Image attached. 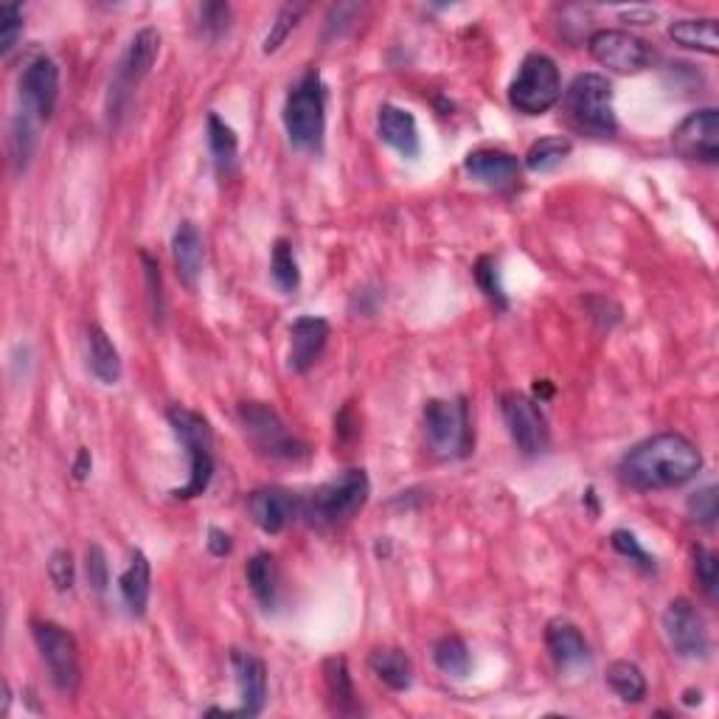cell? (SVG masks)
<instances>
[{
    "label": "cell",
    "mask_w": 719,
    "mask_h": 719,
    "mask_svg": "<svg viewBox=\"0 0 719 719\" xmlns=\"http://www.w3.org/2000/svg\"><path fill=\"white\" fill-rule=\"evenodd\" d=\"M88 473H90V453L82 447V449H79L77 464H73V475H77L79 480H84V478H88Z\"/></svg>",
    "instance_id": "46"
},
{
    "label": "cell",
    "mask_w": 719,
    "mask_h": 719,
    "mask_svg": "<svg viewBox=\"0 0 719 719\" xmlns=\"http://www.w3.org/2000/svg\"><path fill=\"white\" fill-rule=\"evenodd\" d=\"M330 343V324L315 315H304L290 326V368L295 374L310 372Z\"/></svg>",
    "instance_id": "18"
},
{
    "label": "cell",
    "mask_w": 719,
    "mask_h": 719,
    "mask_svg": "<svg viewBox=\"0 0 719 719\" xmlns=\"http://www.w3.org/2000/svg\"><path fill=\"white\" fill-rule=\"evenodd\" d=\"M88 368L104 385H115L121 379V354L102 326L88 330Z\"/></svg>",
    "instance_id": "25"
},
{
    "label": "cell",
    "mask_w": 719,
    "mask_h": 719,
    "mask_svg": "<svg viewBox=\"0 0 719 719\" xmlns=\"http://www.w3.org/2000/svg\"><path fill=\"white\" fill-rule=\"evenodd\" d=\"M473 273H475V282H478V287L484 290L486 298L498 306V310H506V306H509V298H506V290H504V284H500V273H498V264H495V259L480 256L478 262H475Z\"/></svg>",
    "instance_id": "36"
},
{
    "label": "cell",
    "mask_w": 719,
    "mask_h": 719,
    "mask_svg": "<svg viewBox=\"0 0 719 719\" xmlns=\"http://www.w3.org/2000/svg\"><path fill=\"white\" fill-rule=\"evenodd\" d=\"M161 31L146 26V29L135 31V37L130 40V49L121 57L119 73H115L113 93H110V113H119L124 108V99H130V93L139 88L141 79H146V73L152 71V65L158 62L161 54Z\"/></svg>",
    "instance_id": "12"
},
{
    "label": "cell",
    "mask_w": 719,
    "mask_h": 719,
    "mask_svg": "<svg viewBox=\"0 0 719 719\" xmlns=\"http://www.w3.org/2000/svg\"><path fill=\"white\" fill-rule=\"evenodd\" d=\"M270 276L276 282V287L282 293H295L301 284L298 262H295L293 245L287 240H276L273 245V259H270Z\"/></svg>",
    "instance_id": "33"
},
{
    "label": "cell",
    "mask_w": 719,
    "mask_h": 719,
    "mask_svg": "<svg viewBox=\"0 0 719 719\" xmlns=\"http://www.w3.org/2000/svg\"><path fill=\"white\" fill-rule=\"evenodd\" d=\"M425 419L427 447L438 458H464L473 449V419H469V405L464 396L458 399H431L422 411Z\"/></svg>",
    "instance_id": "5"
},
{
    "label": "cell",
    "mask_w": 719,
    "mask_h": 719,
    "mask_svg": "<svg viewBox=\"0 0 719 719\" xmlns=\"http://www.w3.org/2000/svg\"><path fill=\"white\" fill-rule=\"evenodd\" d=\"M504 419L512 442L523 456H539L548 447V422L534 399L523 394H506Z\"/></svg>",
    "instance_id": "14"
},
{
    "label": "cell",
    "mask_w": 719,
    "mask_h": 719,
    "mask_svg": "<svg viewBox=\"0 0 719 719\" xmlns=\"http://www.w3.org/2000/svg\"><path fill=\"white\" fill-rule=\"evenodd\" d=\"M247 512L264 534H282L298 515V500L287 489L264 486L247 498Z\"/></svg>",
    "instance_id": "17"
},
{
    "label": "cell",
    "mask_w": 719,
    "mask_h": 719,
    "mask_svg": "<svg viewBox=\"0 0 719 719\" xmlns=\"http://www.w3.org/2000/svg\"><path fill=\"white\" fill-rule=\"evenodd\" d=\"M565 115L576 130L610 139L616 135L618 121L612 110V84L601 73H579L565 93Z\"/></svg>",
    "instance_id": "4"
},
{
    "label": "cell",
    "mask_w": 719,
    "mask_h": 719,
    "mask_svg": "<svg viewBox=\"0 0 719 719\" xmlns=\"http://www.w3.org/2000/svg\"><path fill=\"white\" fill-rule=\"evenodd\" d=\"M284 126L290 144L298 150H318L326 130V93L315 71L306 73L284 102Z\"/></svg>",
    "instance_id": "6"
},
{
    "label": "cell",
    "mask_w": 719,
    "mask_h": 719,
    "mask_svg": "<svg viewBox=\"0 0 719 719\" xmlns=\"http://www.w3.org/2000/svg\"><path fill=\"white\" fill-rule=\"evenodd\" d=\"M31 636L40 649L42 664L49 666V675L62 695H73L82 683V666L79 649L65 627L54 621H31Z\"/></svg>",
    "instance_id": "9"
},
{
    "label": "cell",
    "mask_w": 719,
    "mask_h": 719,
    "mask_svg": "<svg viewBox=\"0 0 719 719\" xmlns=\"http://www.w3.org/2000/svg\"><path fill=\"white\" fill-rule=\"evenodd\" d=\"M689 515H691V520L697 523V526L711 528L713 523H717V515H719L717 486L708 484V486H702V489H697L695 495H691V498H689Z\"/></svg>",
    "instance_id": "37"
},
{
    "label": "cell",
    "mask_w": 719,
    "mask_h": 719,
    "mask_svg": "<svg viewBox=\"0 0 719 719\" xmlns=\"http://www.w3.org/2000/svg\"><path fill=\"white\" fill-rule=\"evenodd\" d=\"M84 568H88L90 588L97 590V594H104L110 585V568H108V557H104L102 548L99 546L88 548V563H84Z\"/></svg>",
    "instance_id": "43"
},
{
    "label": "cell",
    "mask_w": 719,
    "mask_h": 719,
    "mask_svg": "<svg viewBox=\"0 0 719 719\" xmlns=\"http://www.w3.org/2000/svg\"><path fill=\"white\" fill-rule=\"evenodd\" d=\"M324 683L326 691H330V700L335 706L337 713L343 717H352V713H360L357 706V691H354L352 675H348L346 658H330L324 664Z\"/></svg>",
    "instance_id": "28"
},
{
    "label": "cell",
    "mask_w": 719,
    "mask_h": 719,
    "mask_svg": "<svg viewBox=\"0 0 719 719\" xmlns=\"http://www.w3.org/2000/svg\"><path fill=\"white\" fill-rule=\"evenodd\" d=\"M236 416H240L245 436L251 438V444L262 456L282 458V462H301V458L310 456V447L264 402H242Z\"/></svg>",
    "instance_id": "7"
},
{
    "label": "cell",
    "mask_w": 719,
    "mask_h": 719,
    "mask_svg": "<svg viewBox=\"0 0 719 719\" xmlns=\"http://www.w3.org/2000/svg\"><path fill=\"white\" fill-rule=\"evenodd\" d=\"M546 647L559 669H579V666L590 664V647L581 636V629L565 618H557L546 627Z\"/></svg>",
    "instance_id": "21"
},
{
    "label": "cell",
    "mask_w": 719,
    "mask_h": 719,
    "mask_svg": "<svg viewBox=\"0 0 719 719\" xmlns=\"http://www.w3.org/2000/svg\"><path fill=\"white\" fill-rule=\"evenodd\" d=\"M304 12H306L304 3H287V7L279 9L276 20L270 23L267 37H264V45H262L264 54H276V51L282 49L284 42H287V37L293 34L295 26H298V20L304 18Z\"/></svg>",
    "instance_id": "35"
},
{
    "label": "cell",
    "mask_w": 719,
    "mask_h": 719,
    "mask_svg": "<svg viewBox=\"0 0 719 719\" xmlns=\"http://www.w3.org/2000/svg\"><path fill=\"white\" fill-rule=\"evenodd\" d=\"M166 419L172 425V433L178 436L180 447L186 449L189 456V480L172 489V495L178 500L200 498L211 486V478H214V433H211V425L198 411H189L183 405L169 408Z\"/></svg>",
    "instance_id": "2"
},
{
    "label": "cell",
    "mask_w": 719,
    "mask_h": 719,
    "mask_svg": "<svg viewBox=\"0 0 719 719\" xmlns=\"http://www.w3.org/2000/svg\"><path fill=\"white\" fill-rule=\"evenodd\" d=\"M610 546L616 548L621 557H627L629 563H636L638 568L647 570V574H652L655 570V559L649 557L647 551H644V546L638 543V537L632 531H624V528H618V531L610 534Z\"/></svg>",
    "instance_id": "38"
},
{
    "label": "cell",
    "mask_w": 719,
    "mask_h": 719,
    "mask_svg": "<svg viewBox=\"0 0 719 719\" xmlns=\"http://www.w3.org/2000/svg\"><path fill=\"white\" fill-rule=\"evenodd\" d=\"M664 632L669 641L671 652L683 660H702L708 658L711 638H708L706 618L700 616L689 599H675L664 610Z\"/></svg>",
    "instance_id": "11"
},
{
    "label": "cell",
    "mask_w": 719,
    "mask_h": 719,
    "mask_svg": "<svg viewBox=\"0 0 719 719\" xmlns=\"http://www.w3.org/2000/svg\"><path fill=\"white\" fill-rule=\"evenodd\" d=\"M686 702H700V691H686Z\"/></svg>",
    "instance_id": "47"
},
{
    "label": "cell",
    "mask_w": 719,
    "mask_h": 719,
    "mask_svg": "<svg viewBox=\"0 0 719 719\" xmlns=\"http://www.w3.org/2000/svg\"><path fill=\"white\" fill-rule=\"evenodd\" d=\"M231 26V7L229 3H205L200 9V29L205 31V37L216 40L229 31Z\"/></svg>",
    "instance_id": "41"
},
{
    "label": "cell",
    "mask_w": 719,
    "mask_h": 719,
    "mask_svg": "<svg viewBox=\"0 0 719 719\" xmlns=\"http://www.w3.org/2000/svg\"><path fill=\"white\" fill-rule=\"evenodd\" d=\"M379 139L399 152L402 158H419L422 141H419V126L411 110L396 108V104H383L377 119Z\"/></svg>",
    "instance_id": "20"
},
{
    "label": "cell",
    "mask_w": 719,
    "mask_h": 719,
    "mask_svg": "<svg viewBox=\"0 0 719 719\" xmlns=\"http://www.w3.org/2000/svg\"><path fill=\"white\" fill-rule=\"evenodd\" d=\"M49 576H51V585H54L57 590H62V594L73 588V579H77V568H73L71 551L60 548V551L51 554Z\"/></svg>",
    "instance_id": "42"
},
{
    "label": "cell",
    "mask_w": 719,
    "mask_h": 719,
    "mask_svg": "<svg viewBox=\"0 0 719 719\" xmlns=\"http://www.w3.org/2000/svg\"><path fill=\"white\" fill-rule=\"evenodd\" d=\"M588 51L601 68H610L616 73H638L655 60L647 40L621 29L594 31L588 40Z\"/></svg>",
    "instance_id": "10"
},
{
    "label": "cell",
    "mask_w": 719,
    "mask_h": 719,
    "mask_svg": "<svg viewBox=\"0 0 719 719\" xmlns=\"http://www.w3.org/2000/svg\"><path fill=\"white\" fill-rule=\"evenodd\" d=\"M464 172L486 189H509L520 178V161L504 150H475L464 161Z\"/></svg>",
    "instance_id": "19"
},
{
    "label": "cell",
    "mask_w": 719,
    "mask_h": 719,
    "mask_svg": "<svg viewBox=\"0 0 719 719\" xmlns=\"http://www.w3.org/2000/svg\"><path fill=\"white\" fill-rule=\"evenodd\" d=\"M570 150H574V144L568 139L548 135V139L534 141L531 150L526 152V166L531 172H551V169H557L570 155Z\"/></svg>",
    "instance_id": "31"
},
{
    "label": "cell",
    "mask_w": 719,
    "mask_h": 719,
    "mask_svg": "<svg viewBox=\"0 0 719 719\" xmlns=\"http://www.w3.org/2000/svg\"><path fill=\"white\" fill-rule=\"evenodd\" d=\"M372 495V480L366 469H346L337 478L326 480L318 489H312L310 498L301 504L306 523L315 528H335L352 520Z\"/></svg>",
    "instance_id": "3"
},
{
    "label": "cell",
    "mask_w": 719,
    "mask_h": 719,
    "mask_svg": "<svg viewBox=\"0 0 719 719\" xmlns=\"http://www.w3.org/2000/svg\"><path fill=\"white\" fill-rule=\"evenodd\" d=\"M119 590L126 610H130L135 618L144 616L152 594V565L144 551H132L130 565H126L124 574L119 576Z\"/></svg>",
    "instance_id": "23"
},
{
    "label": "cell",
    "mask_w": 719,
    "mask_h": 719,
    "mask_svg": "<svg viewBox=\"0 0 719 719\" xmlns=\"http://www.w3.org/2000/svg\"><path fill=\"white\" fill-rule=\"evenodd\" d=\"M245 576L247 585H251V594L256 596V601L264 610L279 607V599H282V570H279V563L273 554H256V557L247 563Z\"/></svg>",
    "instance_id": "24"
},
{
    "label": "cell",
    "mask_w": 719,
    "mask_h": 719,
    "mask_svg": "<svg viewBox=\"0 0 719 719\" xmlns=\"http://www.w3.org/2000/svg\"><path fill=\"white\" fill-rule=\"evenodd\" d=\"M34 121H40V119H37L34 113H29L26 108H23V113L12 121V139H9V144H12V161L18 169H26L31 152H34V144H37Z\"/></svg>",
    "instance_id": "34"
},
{
    "label": "cell",
    "mask_w": 719,
    "mask_h": 719,
    "mask_svg": "<svg viewBox=\"0 0 719 719\" xmlns=\"http://www.w3.org/2000/svg\"><path fill=\"white\" fill-rule=\"evenodd\" d=\"M141 262H144L146 287H150L152 312H155V321H161V315H163V282H161V267H158V259H152L150 253H146V251H141Z\"/></svg>",
    "instance_id": "44"
},
{
    "label": "cell",
    "mask_w": 719,
    "mask_h": 719,
    "mask_svg": "<svg viewBox=\"0 0 719 719\" xmlns=\"http://www.w3.org/2000/svg\"><path fill=\"white\" fill-rule=\"evenodd\" d=\"M23 108L40 121H49L60 102V65L51 57H34L20 77Z\"/></svg>",
    "instance_id": "15"
},
{
    "label": "cell",
    "mask_w": 719,
    "mask_h": 719,
    "mask_svg": "<svg viewBox=\"0 0 719 719\" xmlns=\"http://www.w3.org/2000/svg\"><path fill=\"white\" fill-rule=\"evenodd\" d=\"M231 666L236 675V689H240V708L234 711H220L211 708L209 713H222V717H259L267 706V666L256 655L231 652Z\"/></svg>",
    "instance_id": "16"
},
{
    "label": "cell",
    "mask_w": 719,
    "mask_h": 719,
    "mask_svg": "<svg viewBox=\"0 0 719 719\" xmlns=\"http://www.w3.org/2000/svg\"><path fill=\"white\" fill-rule=\"evenodd\" d=\"M20 34H23V9L18 3L0 7V54H9L18 45Z\"/></svg>",
    "instance_id": "40"
},
{
    "label": "cell",
    "mask_w": 719,
    "mask_h": 719,
    "mask_svg": "<svg viewBox=\"0 0 719 719\" xmlns=\"http://www.w3.org/2000/svg\"><path fill=\"white\" fill-rule=\"evenodd\" d=\"M607 683L624 702H641L647 697V678L636 664L629 660H612L607 666Z\"/></svg>",
    "instance_id": "30"
},
{
    "label": "cell",
    "mask_w": 719,
    "mask_h": 719,
    "mask_svg": "<svg viewBox=\"0 0 719 719\" xmlns=\"http://www.w3.org/2000/svg\"><path fill=\"white\" fill-rule=\"evenodd\" d=\"M205 132H209V150L211 155H214V163L216 169H220V174H231L236 169V155H240L236 132L231 130V126L225 124L216 113H209Z\"/></svg>",
    "instance_id": "29"
},
{
    "label": "cell",
    "mask_w": 719,
    "mask_h": 719,
    "mask_svg": "<svg viewBox=\"0 0 719 719\" xmlns=\"http://www.w3.org/2000/svg\"><path fill=\"white\" fill-rule=\"evenodd\" d=\"M695 574H697V581H700L702 594L708 596V599H717V590H719V559L717 554L708 551V548H695Z\"/></svg>",
    "instance_id": "39"
},
{
    "label": "cell",
    "mask_w": 719,
    "mask_h": 719,
    "mask_svg": "<svg viewBox=\"0 0 719 719\" xmlns=\"http://www.w3.org/2000/svg\"><path fill=\"white\" fill-rule=\"evenodd\" d=\"M368 666L391 691H408L414 683V660L396 647L374 649Z\"/></svg>",
    "instance_id": "26"
},
{
    "label": "cell",
    "mask_w": 719,
    "mask_h": 719,
    "mask_svg": "<svg viewBox=\"0 0 719 719\" xmlns=\"http://www.w3.org/2000/svg\"><path fill=\"white\" fill-rule=\"evenodd\" d=\"M172 253H174V264H178V279L186 284L189 290L198 287L200 276H203V259H205V247H203V236L200 231L194 229L192 222H180L178 231L172 236Z\"/></svg>",
    "instance_id": "22"
},
{
    "label": "cell",
    "mask_w": 719,
    "mask_h": 719,
    "mask_svg": "<svg viewBox=\"0 0 719 719\" xmlns=\"http://www.w3.org/2000/svg\"><path fill=\"white\" fill-rule=\"evenodd\" d=\"M669 37L683 49L702 51V54H717V20L713 18H683L669 26Z\"/></svg>",
    "instance_id": "27"
},
{
    "label": "cell",
    "mask_w": 719,
    "mask_h": 719,
    "mask_svg": "<svg viewBox=\"0 0 719 719\" xmlns=\"http://www.w3.org/2000/svg\"><path fill=\"white\" fill-rule=\"evenodd\" d=\"M563 99V79L548 54H528L509 84V104L523 115H543Z\"/></svg>",
    "instance_id": "8"
},
{
    "label": "cell",
    "mask_w": 719,
    "mask_h": 719,
    "mask_svg": "<svg viewBox=\"0 0 719 719\" xmlns=\"http://www.w3.org/2000/svg\"><path fill=\"white\" fill-rule=\"evenodd\" d=\"M231 534L222 531V528H211L209 531V551L214 554V557H225V554H231Z\"/></svg>",
    "instance_id": "45"
},
{
    "label": "cell",
    "mask_w": 719,
    "mask_h": 719,
    "mask_svg": "<svg viewBox=\"0 0 719 719\" xmlns=\"http://www.w3.org/2000/svg\"><path fill=\"white\" fill-rule=\"evenodd\" d=\"M671 146L686 161L717 163L719 161V110L702 108L686 115L675 132H671Z\"/></svg>",
    "instance_id": "13"
},
{
    "label": "cell",
    "mask_w": 719,
    "mask_h": 719,
    "mask_svg": "<svg viewBox=\"0 0 719 719\" xmlns=\"http://www.w3.org/2000/svg\"><path fill=\"white\" fill-rule=\"evenodd\" d=\"M433 660H436L438 669L449 678H467L469 666H473V658H469L467 644L458 636H447L433 647Z\"/></svg>",
    "instance_id": "32"
},
{
    "label": "cell",
    "mask_w": 719,
    "mask_h": 719,
    "mask_svg": "<svg viewBox=\"0 0 719 719\" xmlns=\"http://www.w3.org/2000/svg\"><path fill=\"white\" fill-rule=\"evenodd\" d=\"M702 469V453L683 433H655L621 458L624 484L638 492L675 489L689 484Z\"/></svg>",
    "instance_id": "1"
}]
</instances>
